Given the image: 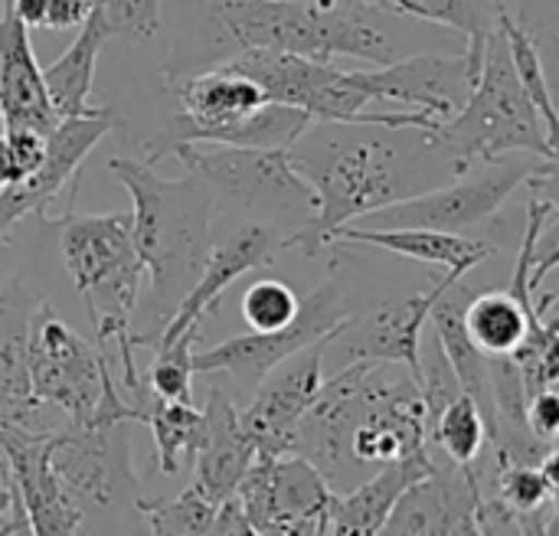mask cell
Returning <instances> with one entry per match:
<instances>
[{
    "label": "cell",
    "mask_w": 559,
    "mask_h": 536,
    "mask_svg": "<svg viewBox=\"0 0 559 536\" xmlns=\"http://www.w3.org/2000/svg\"><path fill=\"white\" fill-rule=\"evenodd\" d=\"M314 124H321V131L308 128L288 147V157L314 190L318 210L308 223L282 239V249L318 255L334 242L341 226L459 177L455 154L436 131Z\"/></svg>",
    "instance_id": "obj_1"
},
{
    "label": "cell",
    "mask_w": 559,
    "mask_h": 536,
    "mask_svg": "<svg viewBox=\"0 0 559 536\" xmlns=\"http://www.w3.org/2000/svg\"><path fill=\"white\" fill-rule=\"evenodd\" d=\"M108 170L131 196V242L144 272H151L144 311L151 314L154 331L138 344L151 347L203 269L216 193L193 170L180 180H164L147 160L115 157L108 160Z\"/></svg>",
    "instance_id": "obj_2"
},
{
    "label": "cell",
    "mask_w": 559,
    "mask_h": 536,
    "mask_svg": "<svg viewBox=\"0 0 559 536\" xmlns=\"http://www.w3.org/2000/svg\"><path fill=\"white\" fill-rule=\"evenodd\" d=\"M59 252L95 324V347L98 350L115 347L121 367L118 390L141 413V406L154 393L138 373L134 344H131V318L138 308V291L144 275V265L131 242V213H98V216L66 213L59 219Z\"/></svg>",
    "instance_id": "obj_3"
},
{
    "label": "cell",
    "mask_w": 559,
    "mask_h": 536,
    "mask_svg": "<svg viewBox=\"0 0 559 536\" xmlns=\"http://www.w3.org/2000/svg\"><path fill=\"white\" fill-rule=\"evenodd\" d=\"M436 134L455 154L459 174H465L472 164L498 160L514 151L557 160V144L550 141L540 111L521 88L498 26L485 39V59L462 111L439 121Z\"/></svg>",
    "instance_id": "obj_4"
},
{
    "label": "cell",
    "mask_w": 559,
    "mask_h": 536,
    "mask_svg": "<svg viewBox=\"0 0 559 536\" xmlns=\"http://www.w3.org/2000/svg\"><path fill=\"white\" fill-rule=\"evenodd\" d=\"M557 160H544V157H531V160H485L472 164L465 174L416 193L409 200L390 203L367 219V229H439V233H468L481 223H488L504 200L524 187L527 180L540 177V174H554Z\"/></svg>",
    "instance_id": "obj_5"
},
{
    "label": "cell",
    "mask_w": 559,
    "mask_h": 536,
    "mask_svg": "<svg viewBox=\"0 0 559 536\" xmlns=\"http://www.w3.org/2000/svg\"><path fill=\"white\" fill-rule=\"evenodd\" d=\"M46 462L56 485L79 508L82 524L98 521L111 511L134 508L141 491V478L131 465V442L121 426H62L49 436ZM138 511V508H134Z\"/></svg>",
    "instance_id": "obj_6"
},
{
    "label": "cell",
    "mask_w": 559,
    "mask_h": 536,
    "mask_svg": "<svg viewBox=\"0 0 559 536\" xmlns=\"http://www.w3.org/2000/svg\"><path fill=\"white\" fill-rule=\"evenodd\" d=\"M111 360L79 337L49 305H36L26 327V377L29 393L66 416L69 426H85L102 400Z\"/></svg>",
    "instance_id": "obj_7"
},
{
    "label": "cell",
    "mask_w": 559,
    "mask_h": 536,
    "mask_svg": "<svg viewBox=\"0 0 559 536\" xmlns=\"http://www.w3.org/2000/svg\"><path fill=\"white\" fill-rule=\"evenodd\" d=\"M187 170L203 177L213 193L229 196L249 210L301 213L308 223L318 210L314 190L292 167L288 151L226 147V144H183L174 151Z\"/></svg>",
    "instance_id": "obj_8"
},
{
    "label": "cell",
    "mask_w": 559,
    "mask_h": 536,
    "mask_svg": "<svg viewBox=\"0 0 559 536\" xmlns=\"http://www.w3.org/2000/svg\"><path fill=\"white\" fill-rule=\"evenodd\" d=\"M350 314L341 311V291L337 282H324L318 285L301 305L298 314L292 318V324H285L282 331H269V334H242V337H229L210 350H200L190 357L193 373H219L229 377L236 386L242 390H255L259 380L275 370L282 360H288L292 354L305 350L308 344L321 341V337H337L344 331Z\"/></svg>",
    "instance_id": "obj_9"
},
{
    "label": "cell",
    "mask_w": 559,
    "mask_h": 536,
    "mask_svg": "<svg viewBox=\"0 0 559 536\" xmlns=\"http://www.w3.org/2000/svg\"><path fill=\"white\" fill-rule=\"evenodd\" d=\"M350 85H357L370 102L396 105L406 111H423L436 121H445L462 111L478 65L455 52H409L390 65L377 69H347Z\"/></svg>",
    "instance_id": "obj_10"
},
{
    "label": "cell",
    "mask_w": 559,
    "mask_h": 536,
    "mask_svg": "<svg viewBox=\"0 0 559 536\" xmlns=\"http://www.w3.org/2000/svg\"><path fill=\"white\" fill-rule=\"evenodd\" d=\"M331 344L334 337H321L305 350L292 354L288 360H282L275 370H269L259 380L252 403L239 409V422L252 439L255 455L262 458L295 455L298 426L324 383V354Z\"/></svg>",
    "instance_id": "obj_11"
},
{
    "label": "cell",
    "mask_w": 559,
    "mask_h": 536,
    "mask_svg": "<svg viewBox=\"0 0 559 536\" xmlns=\"http://www.w3.org/2000/svg\"><path fill=\"white\" fill-rule=\"evenodd\" d=\"M115 128H118V115L111 105L88 108L85 115L59 118L46 134L43 160L36 164V170L13 187H0V236L20 219L33 213H46L49 203L62 193V187L79 180L85 157Z\"/></svg>",
    "instance_id": "obj_12"
},
{
    "label": "cell",
    "mask_w": 559,
    "mask_h": 536,
    "mask_svg": "<svg viewBox=\"0 0 559 536\" xmlns=\"http://www.w3.org/2000/svg\"><path fill=\"white\" fill-rule=\"evenodd\" d=\"M206 29L223 46V62L246 49H278L324 59V20L298 0H203Z\"/></svg>",
    "instance_id": "obj_13"
},
{
    "label": "cell",
    "mask_w": 559,
    "mask_h": 536,
    "mask_svg": "<svg viewBox=\"0 0 559 536\" xmlns=\"http://www.w3.org/2000/svg\"><path fill=\"white\" fill-rule=\"evenodd\" d=\"M459 282L462 278L445 275L429 291L409 295L403 301H383L360 318H347L344 331L334 337V344H341L344 364H357V360L393 364V367H403L416 380L419 377V347H423V334L429 324V311H432L436 298L442 291L455 288Z\"/></svg>",
    "instance_id": "obj_14"
},
{
    "label": "cell",
    "mask_w": 559,
    "mask_h": 536,
    "mask_svg": "<svg viewBox=\"0 0 559 536\" xmlns=\"http://www.w3.org/2000/svg\"><path fill=\"white\" fill-rule=\"evenodd\" d=\"M282 239L285 236L275 226L252 219V223H242L236 233H229L223 242L210 246L193 288L183 295V301L177 305V311L170 314V321L164 324V331L154 337L151 347H164V344H174L187 331H200L203 314L226 295V288L236 278L262 269L272 255H278Z\"/></svg>",
    "instance_id": "obj_15"
},
{
    "label": "cell",
    "mask_w": 559,
    "mask_h": 536,
    "mask_svg": "<svg viewBox=\"0 0 559 536\" xmlns=\"http://www.w3.org/2000/svg\"><path fill=\"white\" fill-rule=\"evenodd\" d=\"M252 462H255V445L239 422V409L219 386H210L203 406V436L193 452L190 488H197L210 504L219 508L229 498H236V488L252 468Z\"/></svg>",
    "instance_id": "obj_16"
},
{
    "label": "cell",
    "mask_w": 559,
    "mask_h": 536,
    "mask_svg": "<svg viewBox=\"0 0 559 536\" xmlns=\"http://www.w3.org/2000/svg\"><path fill=\"white\" fill-rule=\"evenodd\" d=\"M0 121L3 131H39L49 134L59 115L49 105L43 69L36 62L29 29L13 16L3 0L0 13Z\"/></svg>",
    "instance_id": "obj_17"
},
{
    "label": "cell",
    "mask_w": 559,
    "mask_h": 536,
    "mask_svg": "<svg viewBox=\"0 0 559 536\" xmlns=\"http://www.w3.org/2000/svg\"><path fill=\"white\" fill-rule=\"evenodd\" d=\"M432 449L426 445L423 452L390 462L377 468L370 478H364L357 488L334 495L331 514H328V536H377L386 524L390 511L396 501L432 472Z\"/></svg>",
    "instance_id": "obj_18"
},
{
    "label": "cell",
    "mask_w": 559,
    "mask_h": 536,
    "mask_svg": "<svg viewBox=\"0 0 559 536\" xmlns=\"http://www.w3.org/2000/svg\"><path fill=\"white\" fill-rule=\"evenodd\" d=\"M334 242L350 246H377L396 255H406L413 262L426 265H445L449 275L465 278L472 269H478L495 246L488 239H468L465 233H439V229H367V226H341Z\"/></svg>",
    "instance_id": "obj_19"
},
{
    "label": "cell",
    "mask_w": 559,
    "mask_h": 536,
    "mask_svg": "<svg viewBox=\"0 0 559 536\" xmlns=\"http://www.w3.org/2000/svg\"><path fill=\"white\" fill-rule=\"evenodd\" d=\"M177 98H180L183 118L200 124V128L229 124V121H236V118H242V115L265 105L262 88L249 75L236 72L226 62H216L206 72H197V75L183 79L177 85Z\"/></svg>",
    "instance_id": "obj_20"
},
{
    "label": "cell",
    "mask_w": 559,
    "mask_h": 536,
    "mask_svg": "<svg viewBox=\"0 0 559 536\" xmlns=\"http://www.w3.org/2000/svg\"><path fill=\"white\" fill-rule=\"evenodd\" d=\"M108 29L98 16V7L88 10L85 23L79 26V36L72 39V46L43 69V85L49 95V105L59 118H72V115H85L88 105V92L95 82V65H98V52L108 43Z\"/></svg>",
    "instance_id": "obj_21"
},
{
    "label": "cell",
    "mask_w": 559,
    "mask_h": 536,
    "mask_svg": "<svg viewBox=\"0 0 559 536\" xmlns=\"http://www.w3.org/2000/svg\"><path fill=\"white\" fill-rule=\"evenodd\" d=\"M462 324L468 341L485 357H508L527 341V334L540 331L547 321L537 311H524V305L508 288H491L475 298H465Z\"/></svg>",
    "instance_id": "obj_22"
},
{
    "label": "cell",
    "mask_w": 559,
    "mask_h": 536,
    "mask_svg": "<svg viewBox=\"0 0 559 536\" xmlns=\"http://www.w3.org/2000/svg\"><path fill=\"white\" fill-rule=\"evenodd\" d=\"M367 3L390 16L423 20L455 29L462 33L465 46H478L495 29V13L508 0H367Z\"/></svg>",
    "instance_id": "obj_23"
},
{
    "label": "cell",
    "mask_w": 559,
    "mask_h": 536,
    "mask_svg": "<svg viewBox=\"0 0 559 536\" xmlns=\"http://www.w3.org/2000/svg\"><path fill=\"white\" fill-rule=\"evenodd\" d=\"M495 26L501 29L504 43H508V52H511V62H514V72H518L521 88L527 92V98H531V102H534V108L540 111L544 128H547L550 141L557 144V138H559L557 108H554V92H550V82H547V72H544V59H540V46H537L534 29H531V26H524V23L508 10V3H504V7H498V13H495Z\"/></svg>",
    "instance_id": "obj_24"
},
{
    "label": "cell",
    "mask_w": 559,
    "mask_h": 536,
    "mask_svg": "<svg viewBox=\"0 0 559 536\" xmlns=\"http://www.w3.org/2000/svg\"><path fill=\"white\" fill-rule=\"evenodd\" d=\"M154 436V458L160 475H177L187 458H193L200 436H203V409H193L190 403H170V400H151L141 419Z\"/></svg>",
    "instance_id": "obj_25"
},
{
    "label": "cell",
    "mask_w": 559,
    "mask_h": 536,
    "mask_svg": "<svg viewBox=\"0 0 559 536\" xmlns=\"http://www.w3.org/2000/svg\"><path fill=\"white\" fill-rule=\"evenodd\" d=\"M429 449H436L442 458H449L452 465H472L485 445H488V429L485 419L478 413V406L472 403V396L459 393L432 422H429Z\"/></svg>",
    "instance_id": "obj_26"
},
{
    "label": "cell",
    "mask_w": 559,
    "mask_h": 536,
    "mask_svg": "<svg viewBox=\"0 0 559 536\" xmlns=\"http://www.w3.org/2000/svg\"><path fill=\"white\" fill-rule=\"evenodd\" d=\"M138 514H144L151 536H210L216 504H210L197 488H183L177 498H138Z\"/></svg>",
    "instance_id": "obj_27"
},
{
    "label": "cell",
    "mask_w": 559,
    "mask_h": 536,
    "mask_svg": "<svg viewBox=\"0 0 559 536\" xmlns=\"http://www.w3.org/2000/svg\"><path fill=\"white\" fill-rule=\"evenodd\" d=\"M200 331H187L180 334L174 344L154 347V367L147 370L144 383L157 400H170V403H190V390H193V341Z\"/></svg>",
    "instance_id": "obj_28"
},
{
    "label": "cell",
    "mask_w": 559,
    "mask_h": 536,
    "mask_svg": "<svg viewBox=\"0 0 559 536\" xmlns=\"http://www.w3.org/2000/svg\"><path fill=\"white\" fill-rule=\"evenodd\" d=\"M298 295L278 282V278H259L255 285L246 288L242 295V318L255 334H269V331H282L285 324H292V318L298 314Z\"/></svg>",
    "instance_id": "obj_29"
},
{
    "label": "cell",
    "mask_w": 559,
    "mask_h": 536,
    "mask_svg": "<svg viewBox=\"0 0 559 536\" xmlns=\"http://www.w3.org/2000/svg\"><path fill=\"white\" fill-rule=\"evenodd\" d=\"M95 7L111 39H151L160 29V0H102Z\"/></svg>",
    "instance_id": "obj_30"
},
{
    "label": "cell",
    "mask_w": 559,
    "mask_h": 536,
    "mask_svg": "<svg viewBox=\"0 0 559 536\" xmlns=\"http://www.w3.org/2000/svg\"><path fill=\"white\" fill-rule=\"evenodd\" d=\"M46 134L39 131H0V187L26 180L43 160Z\"/></svg>",
    "instance_id": "obj_31"
},
{
    "label": "cell",
    "mask_w": 559,
    "mask_h": 536,
    "mask_svg": "<svg viewBox=\"0 0 559 536\" xmlns=\"http://www.w3.org/2000/svg\"><path fill=\"white\" fill-rule=\"evenodd\" d=\"M527 426L531 432L547 442V445H557V432H559V396L557 386L554 390H544L537 396L527 400Z\"/></svg>",
    "instance_id": "obj_32"
},
{
    "label": "cell",
    "mask_w": 559,
    "mask_h": 536,
    "mask_svg": "<svg viewBox=\"0 0 559 536\" xmlns=\"http://www.w3.org/2000/svg\"><path fill=\"white\" fill-rule=\"evenodd\" d=\"M95 3L92 0H46V29H79Z\"/></svg>",
    "instance_id": "obj_33"
},
{
    "label": "cell",
    "mask_w": 559,
    "mask_h": 536,
    "mask_svg": "<svg viewBox=\"0 0 559 536\" xmlns=\"http://www.w3.org/2000/svg\"><path fill=\"white\" fill-rule=\"evenodd\" d=\"M7 3L26 29H39L46 23V0H7Z\"/></svg>",
    "instance_id": "obj_34"
},
{
    "label": "cell",
    "mask_w": 559,
    "mask_h": 536,
    "mask_svg": "<svg viewBox=\"0 0 559 536\" xmlns=\"http://www.w3.org/2000/svg\"><path fill=\"white\" fill-rule=\"evenodd\" d=\"M92 3H102V0H92Z\"/></svg>",
    "instance_id": "obj_35"
},
{
    "label": "cell",
    "mask_w": 559,
    "mask_h": 536,
    "mask_svg": "<svg viewBox=\"0 0 559 536\" xmlns=\"http://www.w3.org/2000/svg\"><path fill=\"white\" fill-rule=\"evenodd\" d=\"M298 3H305V0H298Z\"/></svg>",
    "instance_id": "obj_36"
}]
</instances>
